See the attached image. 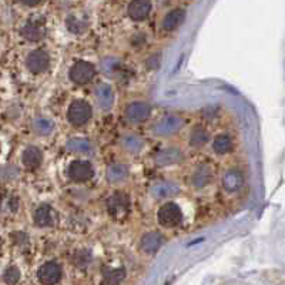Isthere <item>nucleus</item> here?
Listing matches in <instances>:
<instances>
[{
	"label": "nucleus",
	"instance_id": "6ab92c4d",
	"mask_svg": "<svg viewBox=\"0 0 285 285\" xmlns=\"http://www.w3.org/2000/svg\"><path fill=\"white\" fill-rule=\"evenodd\" d=\"M22 34L25 39H27L30 42H37L43 37V30L40 29V26L37 23H27L22 29Z\"/></svg>",
	"mask_w": 285,
	"mask_h": 285
},
{
	"label": "nucleus",
	"instance_id": "f257e3e1",
	"mask_svg": "<svg viewBox=\"0 0 285 285\" xmlns=\"http://www.w3.org/2000/svg\"><path fill=\"white\" fill-rule=\"evenodd\" d=\"M93 108L86 100H76L67 110V120L75 127H81L90 121Z\"/></svg>",
	"mask_w": 285,
	"mask_h": 285
},
{
	"label": "nucleus",
	"instance_id": "dca6fc26",
	"mask_svg": "<svg viewBox=\"0 0 285 285\" xmlns=\"http://www.w3.org/2000/svg\"><path fill=\"white\" fill-rule=\"evenodd\" d=\"M34 224L42 228L53 225V211L49 206H40L34 211Z\"/></svg>",
	"mask_w": 285,
	"mask_h": 285
},
{
	"label": "nucleus",
	"instance_id": "f8f14e48",
	"mask_svg": "<svg viewBox=\"0 0 285 285\" xmlns=\"http://www.w3.org/2000/svg\"><path fill=\"white\" fill-rule=\"evenodd\" d=\"M103 274V281L107 285H120L124 278H126V270L123 267H103L102 268Z\"/></svg>",
	"mask_w": 285,
	"mask_h": 285
},
{
	"label": "nucleus",
	"instance_id": "ddd939ff",
	"mask_svg": "<svg viewBox=\"0 0 285 285\" xmlns=\"http://www.w3.org/2000/svg\"><path fill=\"white\" fill-rule=\"evenodd\" d=\"M223 184H224L227 191H237L240 190L244 184V177L240 170H228L225 173L224 179H223Z\"/></svg>",
	"mask_w": 285,
	"mask_h": 285
},
{
	"label": "nucleus",
	"instance_id": "aec40b11",
	"mask_svg": "<svg viewBox=\"0 0 285 285\" xmlns=\"http://www.w3.org/2000/svg\"><path fill=\"white\" fill-rule=\"evenodd\" d=\"M66 25H67L69 31H72L75 34H81V33H84L86 29H87V23L83 22V20H80V19H77L76 16H69Z\"/></svg>",
	"mask_w": 285,
	"mask_h": 285
},
{
	"label": "nucleus",
	"instance_id": "1a4fd4ad",
	"mask_svg": "<svg viewBox=\"0 0 285 285\" xmlns=\"http://www.w3.org/2000/svg\"><path fill=\"white\" fill-rule=\"evenodd\" d=\"M184 20H185V10L174 9V10H170L164 16V19L161 22V27L165 31H173L176 30L177 27H180L181 25L184 23Z\"/></svg>",
	"mask_w": 285,
	"mask_h": 285
},
{
	"label": "nucleus",
	"instance_id": "9d476101",
	"mask_svg": "<svg viewBox=\"0 0 285 285\" xmlns=\"http://www.w3.org/2000/svg\"><path fill=\"white\" fill-rule=\"evenodd\" d=\"M151 113V107L147 103H140L135 102L133 104H130L126 110V116L130 121H144Z\"/></svg>",
	"mask_w": 285,
	"mask_h": 285
},
{
	"label": "nucleus",
	"instance_id": "f3484780",
	"mask_svg": "<svg viewBox=\"0 0 285 285\" xmlns=\"http://www.w3.org/2000/svg\"><path fill=\"white\" fill-rule=\"evenodd\" d=\"M212 149H214V151L217 154H220V155L230 153L231 149H233V140H231V137L227 134L217 135L214 138V141H212Z\"/></svg>",
	"mask_w": 285,
	"mask_h": 285
},
{
	"label": "nucleus",
	"instance_id": "2eb2a0df",
	"mask_svg": "<svg viewBox=\"0 0 285 285\" xmlns=\"http://www.w3.org/2000/svg\"><path fill=\"white\" fill-rule=\"evenodd\" d=\"M211 181V170L210 167H207V165H198L197 168H195V171L193 173V176H191V182H193V185L197 187V188H203V187H206L207 184H210Z\"/></svg>",
	"mask_w": 285,
	"mask_h": 285
},
{
	"label": "nucleus",
	"instance_id": "4be33fe9",
	"mask_svg": "<svg viewBox=\"0 0 285 285\" xmlns=\"http://www.w3.org/2000/svg\"><path fill=\"white\" fill-rule=\"evenodd\" d=\"M179 129V121L174 117H170V119H165L164 121L160 123V126H157V130H158V134H164L167 131H174Z\"/></svg>",
	"mask_w": 285,
	"mask_h": 285
},
{
	"label": "nucleus",
	"instance_id": "5701e85b",
	"mask_svg": "<svg viewBox=\"0 0 285 285\" xmlns=\"http://www.w3.org/2000/svg\"><path fill=\"white\" fill-rule=\"evenodd\" d=\"M3 280L4 283L9 285H15L19 280H20V271L17 267H9L3 274Z\"/></svg>",
	"mask_w": 285,
	"mask_h": 285
},
{
	"label": "nucleus",
	"instance_id": "6e6552de",
	"mask_svg": "<svg viewBox=\"0 0 285 285\" xmlns=\"http://www.w3.org/2000/svg\"><path fill=\"white\" fill-rule=\"evenodd\" d=\"M151 9H153V4L150 1H146V0H135L129 3L127 6V15L131 20L134 22H143L146 20L151 13Z\"/></svg>",
	"mask_w": 285,
	"mask_h": 285
},
{
	"label": "nucleus",
	"instance_id": "f03ea898",
	"mask_svg": "<svg viewBox=\"0 0 285 285\" xmlns=\"http://www.w3.org/2000/svg\"><path fill=\"white\" fill-rule=\"evenodd\" d=\"M158 224L164 228H174L182 221V211L176 203H167L157 212Z\"/></svg>",
	"mask_w": 285,
	"mask_h": 285
},
{
	"label": "nucleus",
	"instance_id": "423d86ee",
	"mask_svg": "<svg viewBox=\"0 0 285 285\" xmlns=\"http://www.w3.org/2000/svg\"><path fill=\"white\" fill-rule=\"evenodd\" d=\"M26 66H27V69L30 70L31 73H34V75L45 73L46 70L49 69V66H50V57H49V54L46 53L45 50H42V49L33 50L30 54L27 56Z\"/></svg>",
	"mask_w": 285,
	"mask_h": 285
},
{
	"label": "nucleus",
	"instance_id": "412c9836",
	"mask_svg": "<svg viewBox=\"0 0 285 285\" xmlns=\"http://www.w3.org/2000/svg\"><path fill=\"white\" fill-rule=\"evenodd\" d=\"M91 261V253L89 250H78L76 251L75 255H73V264L83 268L86 265H89Z\"/></svg>",
	"mask_w": 285,
	"mask_h": 285
},
{
	"label": "nucleus",
	"instance_id": "0eeeda50",
	"mask_svg": "<svg viewBox=\"0 0 285 285\" xmlns=\"http://www.w3.org/2000/svg\"><path fill=\"white\" fill-rule=\"evenodd\" d=\"M37 278L43 285H56L61 278L60 265L54 261L46 262L37 271Z\"/></svg>",
	"mask_w": 285,
	"mask_h": 285
},
{
	"label": "nucleus",
	"instance_id": "9b49d317",
	"mask_svg": "<svg viewBox=\"0 0 285 285\" xmlns=\"http://www.w3.org/2000/svg\"><path fill=\"white\" fill-rule=\"evenodd\" d=\"M161 244H163V237L158 233H149L141 238L140 247L146 254H154L155 251H158Z\"/></svg>",
	"mask_w": 285,
	"mask_h": 285
},
{
	"label": "nucleus",
	"instance_id": "4468645a",
	"mask_svg": "<svg viewBox=\"0 0 285 285\" xmlns=\"http://www.w3.org/2000/svg\"><path fill=\"white\" fill-rule=\"evenodd\" d=\"M22 160H23V164H25L26 168L34 170V168H37L39 165L42 164L43 153L39 150L37 147H27L26 150L23 151Z\"/></svg>",
	"mask_w": 285,
	"mask_h": 285
},
{
	"label": "nucleus",
	"instance_id": "7ed1b4c3",
	"mask_svg": "<svg viewBox=\"0 0 285 285\" xmlns=\"http://www.w3.org/2000/svg\"><path fill=\"white\" fill-rule=\"evenodd\" d=\"M69 77L76 84H87L96 77V67L89 61H76L69 70Z\"/></svg>",
	"mask_w": 285,
	"mask_h": 285
},
{
	"label": "nucleus",
	"instance_id": "a211bd4d",
	"mask_svg": "<svg viewBox=\"0 0 285 285\" xmlns=\"http://www.w3.org/2000/svg\"><path fill=\"white\" fill-rule=\"evenodd\" d=\"M208 138H210V134H208V131L204 127H195L191 135H190V143H191L193 147L198 149V147L206 146Z\"/></svg>",
	"mask_w": 285,
	"mask_h": 285
},
{
	"label": "nucleus",
	"instance_id": "20e7f679",
	"mask_svg": "<svg viewBox=\"0 0 285 285\" xmlns=\"http://www.w3.org/2000/svg\"><path fill=\"white\" fill-rule=\"evenodd\" d=\"M130 210V197L126 193H114L107 200V211L113 218H124Z\"/></svg>",
	"mask_w": 285,
	"mask_h": 285
},
{
	"label": "nucleus",
	"instance_id": "39448f33",
	"mask_svg": "<svg viewBox=\"0 0 285 285\" xmlns=\"http://www.w3.org/2000/svg\"><path fill=\"white\" fill-rule=\"evenodd\" d=\"M67 176L75 182H84V181L90 180L94 176V168L86 160H75L69 164Z\"/></svg>",
	"mask_w": 285,
	"mask_h": 285
},
{
	"label": "nucleus",
	"instance_id": "b1692460",
	"mask_svg": "<svg viewBox=\"0 0 285 285\" xmlns=\"http://www.w3.org/2000/svg\"><path fill=\"white\" fill-rule=\"evenodd\" d=\"M34 130L37 133H42V134H47L50 130H52V123L43 119H39L37 121H34Z\"/></svg>",
	"mask_w": 285,
	"mask_h": 285
}]
</instances>
